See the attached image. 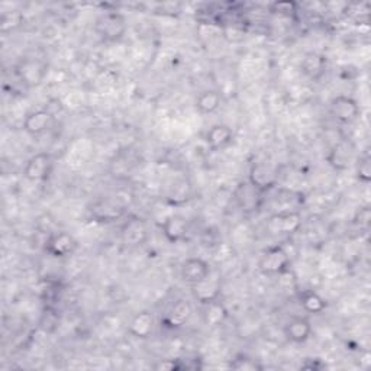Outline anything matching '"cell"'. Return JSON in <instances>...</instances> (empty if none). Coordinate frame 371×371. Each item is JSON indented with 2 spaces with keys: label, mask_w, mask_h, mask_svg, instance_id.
I'll use <instances>...</instances> for the list:
<instances>
[{
  "label": "cell",
  "mask_w": 371,
  "mask_h": 371,
  "mask_svg": "<svg viewBox=\"0 0 371 371\" xmlns=\"http://www.w3.org/2000/svg\"><path fill=\"white\" fill-rule=\"evenodd\" d=\"M96 34L106 42H118L127 34V18L119 12H106L101 15L94 25Z\"/></svg>",
  "instance_id": "cell-1"
},
{
  "label": "cell",
  "mask_w": 371,
  "mask_h": 371,
  "mask_svg": "<svg viewBox=\"0 0 371 371\" xmlns=\"http://www.w3.org/2000/svg\"><path fill=\"white\" fill-rule=\"evenodd\" d=\"M258 265L264 275L282 276L290 270V257L283 245H273L263 251Z\"/></svg>",
  "instance_id": "cell-2"
},
{
  "label": "cell",
  "mask_w": 371,
  "mask_h": 371,
  "mask_svg": "<svg viewBox=\"0 0 371 371\" xmlns=\"http://www.w3.org/2000/svg\"><path fill=\"white\" fill-rule=\"evenodd\" d=\"M265 227L271 235H290L301 229L302 215L298 210L279 212L268 218Z\"/></svg>",
  "instance_id": "cell-3"
},
{
  "label": "cell",
  "mask_w": 371,
  "mask_h": 371,
  "mask_svg": "<svg viewBox=\"0 0 371 371\" xmlns=\"http://www.w3.org/2000/svg\"><path fill=\"white\" fill-rule=\"evenodd\" d=\"M249 182L261 193H265L277 184L279 168L267 161L254 163L250 168Z\"/></svg>",
  "instance_id": "cell-4"
},
{
  "label": "cell",
  "mask_w": 371,
  "mask_h": 371,
  "mask_svg": "<svg viewBox=\"0 0 371 371\" xmlns=\"http://www.w3.org/2000/svg\"><path fill=\"white\" fill-rule=\"evenodd\" d=\"M77 241L71 234L65 231H57L48 235L44 249L46 254L54 258H67L77 250Z\"/></svg>",
  "instance_id": "cell-5"
},
{
  "label": "cell",
  "mask_w": 371,
  "mask_h": 371,
  "mask_svg": "<svg viewBox=\"0 0 371 371\" xmlns=\"http://www.w3.org/2000/svg\"><path fill=\"white\" fill-rule=\"evenodd\" d=\"M329 111H331V115L338 122L345 123V125L354 123L361 116V108L357 103L356 99L350 96H344V94L332 99L329 103Z\"/></svg>",
  "instance_id": "cell-6"
},
{
  "label": "cell",
  "mask_w": 371,
  "mask_h": 371,
  "mask_svg": "<svg viewBox=\"0 0 371 371\" xmlns=\"http://www.w3.org/2000/svg\"><path fill=\"white\" fill-rule=\"evenodd\" d=\"M191 315H193L191 303L186 299H179L165 310L161 319V324L164 328L171 329V331L180 329L189 322Z\"/></svg>",
  "instance_id": "cell-7"
},
{
  "label": "cell",
  "mask_w": 371,
  "mask_h": 371,
  "mask_svg": "<svg viewBox=\"0 0 371 371\" xmlns=\"http://www.w3.org/2000/svg\"><path fill=\"white\" fill-rule=\"evenodd\" d=\"M54 167L53 157L48 153H38L32 156L25 165L23 176L30 182H45L51 176V171Z\"/></svg>",
  "instance_id": "cell-8"
},
{
  "label": "cell",
  "mask_w": 371,
  "mask_h": 371,
  "mask_svg": "<svg viewBox=\"0 0 371 371\" xmlns=\"http://www.w3.org/2000/svg\"><path fill=\"white\" fill-rule=\"evenodd\" d=\"M220 289H222L220 276L218 273H213V271L201 283L190 286L194 301H197L201 305H206L209 302L218 301L220 296Z\"/></svg>",
  "instance_id": "cell-9"
},
{
  "label": "cell",
  "mask_w": 371,
  "mask_h": 371,
  "mask_svg": "<svg viewBox=\"0 0 371 371\" xmlns=\"http://www.w3.org/2000/svg\"><path fill=\"white\" fill-rule=\"evenodd\" d=\"M89 210L92 218L101 224H111V222L125 216V208L113 199H99Z\"/></svg>",
  "instance_id": "cell-10"
},
{
  "label": "cell",
  "mask_w": 371,
  "mask_h": 371,
  "mask_svg": "<svg viewBox=\"0 0 371 371\" xmlns=\"http://www.w3.org/2000/svg\"><path fill=\"white\" fill-rule=\"evenodd\" d=\"M210 273H212V268H210L209 263L205 261L203 258H197V257L187 258L186 261H183V264L180 267L182 280L184 283H187L189 286L201 283Z\"/></svg>",
  "instance_id": "cell-11"
},
{
  "label": "cell",
  "mask_w": 371,
  "mask_h": 371,
  "mask_svg": "<svg viewBox=\"0 0 371 371\" xmlns=\"http://www.w3.org/2000/svg\"><path fill=\"white\" fill-rule=\"evenodd\" d=\"M235 201L241 210L250 213V212H257L263 203V194L258 189H256L249 180L242 182L238 184L235 189Z\"/></svg>",
  "instance_id": "cell-12"
},
{
  "label": "cell",
  "mask_w": 371,
  "mask_h": 371,
  "mask_svg": "<svg viewBox=\"0 0 371 371\" xmlns=\"http://www.w3.org/2000/svg\"><path fill=\"white\" fill-rule=\"evenodd\" d=\"M122 242L128 246H139L148 238V227L145 220L138 216H131L120 229Z\"/></svg>",
  "instance_id": "cell-13"
},
{
  "label": "cell",
  "mask_w": 371,
  "mask_h": 371,
  "mask_svg": "<svg viewBox=\"0 0 371 371\" xmlns=\"http://www.w3.org/2000/svg\"><path fill=\"white\" fill-rule=\"evenodd\" d=\"M161 231L168 242L177 244L180 241H184L189 234V220L179 213L170 215L161 224Z\"/></svg>",
  "instance_id": "cell-14"
},
{
  "label": "cell",
  "mask_w": 371,
  "mask_h": 371,
  "mask_svg": "<svg viewBox=\"0 0 371 371\" xmlns=\"http://www.w3.org/2000/svg\"><path fill=\"white\" fill-rule=\"evenodd\" d=\"M284 335L293 344H303L312 335V324L305 316H293L284 325Z\"/></svg>",
  "instance_id": "cell-15"
},
{
  "label": "cell",
  "mask_w": 371,
  "mask_h": 371,
  "mask_svg": "<svg viewBox=\"0 0 371 371\" xmlns=\"http://www.w3.org/2000/svg\"><path fill=\"white\" fill-rule=\"evenodd\" d=\"M205 139L212 151H222L234 142L235 135L234 131L228 125H225V123H216V125L209 128Z\"/></svg>",
  "instance_id": "cell-16"
},
{
  "label": "cell",
  "mask_w": 371,
  "mask_h": 371,
  "mask_svg": "<svg viewBox=\"0 0 371 371\" xmlns=\"http://www.w3.org/2000/svg\"><path fill=\"white\" fill-rule=\"evenodd\" d=\"M327 65H328L327 57L319 53H315V51L305 54V57L301 61L302 73L313 82H317L325 76Z\"/></svg>",
  "instance_id": "cell-17"
},
{
  "label": "cell",
  "mask_w": 371,
  "mask_h": 371,
  "mask_svg": "<svg viewBox=\"0 0 371 371\" xmlns=\"http://www.w3.org/2000/svg\"><path fill=\"white\" fill-rule=\"evenodd\" d=\"M53 120H54V116L44 108V109L31 112L27 118H25L23 130L25 132L32 137H38L51 127Z\"/></svg>",
  "instance_id": "cell-18"
},
{
  "label": "cell",
  "mask_w": 371,
  "mask_h": 371,
  "mask_svg": "<svg viewBox=\"0 0 371 371\" xmlns=\"http://www.w3.org/2000/svg\"><path fill=\"white\" fill-rule=\"evenodd\" d=\"M156 325V317L151 312L142 310L138 312L130 324V334L135 338L139 339H146L148 337H151Z\"/></svg>",
  "instance_id": "cell-19"
},
{
  "label": "cell",
  "mask_w": 371,
  "mask_h": 371,
  "mask_svg": "<svg viewBox=\"0 0 371 371\" xmlns=\"http://www.w3.org/2000/svg\"><path fill=\"white\" fill-rule=\"evenodd\" d=\"M202 306H203V310H202L203 322L205 325L210 328L220 327L228 319V309L225 308L224 303L219 302V299L209 302L206 305H202Z\"/></svg>",
  "instance_id": "cell-20"
},
{
  "label": "cell",
  "mask_w": 371,
  "mask_h": 371,
  "mask_svg": "<svg viewBox=\"0 0 371 371\" xmlns=\"http://www.w3.org/2000/svg\"><path fill=\"white\" fill-rule=\"evenodd\" d=\"M222 103V96L218 90H203L196 97V109L203 115L215 113Z\"/></svg>",
  "instance_id": "cell-21"
},
{
  "label": "cell",
  "mask_w": 371,
  "mask_h": 371,
  "mask_svg": "<svg viewBox=\"0 0 371 371\" xmlns=\"http://www.w3.org/2000/svg\"><path fill=\"white\" fill-rule=\"evenodd\" d=\"M299 302L308 313L319 315L327 309V301L315 290H303L299 293Z\"/></svg>",
  "instance_id": "cell-22"
},
{
  "label": "cell",
  "mask_w": 371,
  "mask_h": 371,
  "mask_svg": "<svg viewBox=\"0 0 371 371\" xmlns=\"http://www.w3.org/2000/svg\"><path fill=\"white\" fill-rule=\"evenodd\" d=\"M351 160V148H348L344 142L337 144L328 157V161L331 165H334L337 170H344L348 167V163Z\"/></svg>",
  "instance_id": "cell-23"
},
{
  "label": "cell",
  "mask_w": 371,
  "mask_h": 371,
  "mask_svg": "<svg viewBox=\"0 0 371 371\" xmlns=\"http://www.w3.org/2000/svg\"><path fill=\"white\" fill-rule=\"evenodd\" d=\"M270 12L279 16L296 19L299 13V6L296 2H290V0H287V2H275L270 5Z\"/></svg>",
  "instance_id": "cell-24"
},
{
  "label": "cell",
  "mask_w": 371,
  "mask_h": 371,
  "mask_svg": "<svg viewBox=\"0 0 371 371\" xmlns=\"http://www.w3.org/2000/svg\"><path fill=\"white\" fill-rule=\"evenodd\" d=\"M60 324V319H58V313L53 306H46L44 313H42V319H41V328L45 332H54L56 328Z\"/></svg>",
  "instance_id": "cell-25"
},
{
  "label": "cell",
  "mask_w": 371,
  "mask_h": 371,
  "mask_svg": "<svg viewBox=\"0 0 371 371\" xmlns=\"http://www.w3.org/2000/svg\"><path fill=\"white\" fill-rule=\"evenodd\" d=\"M357 179L363 183L371 180V157L368 153H364L357 163Z\"/></svg>",
  "instance_id": "cell-26"
},
{
  "label": "cell",
  "mask_w": 371,
  "mask_h": 371,
  "mask_svg": "<svg viewBox=\"0 0 371 371\" xmlns=\"http://www.w3.org/2000/svg\"><path fill=\"white\" fill-rule=\"evenodd\" d=\"M189 193H190V186L186 183V180H182V182H179V183L175 186V189H172L171 196H170V199H171L172 203H180L179 199H182V202L189 199V197H187Z\"/></svg>",
  "instance_id": "cell-27"
},
{
  "label": "cell",
  "mask_w": 371,
  "mask_h": 371,
  "mask_svg": "<svg viewBox=\"0 0 371 371\" xmlns=\"http://www.w3.org/2000/svg\"><path fill=\"white\" fill-rule=\"evenodd\" d=\"M231 368L234 370H260L261 365H258L256 363V360H251L249 357H245V356H239L237 357L231 364H229Z\"/></svg>",
  "instance_id": "cell-28"
},
{
  "label": "cell",
  "mask_w": 371,
  "mask_h": 371,
  "mask_svg": "<svg viewBox=\"0 0 371 371\" xmlns=\"http://www.w3.org/2000/svg\"><path fill=\"white\" fill-rule=\"evenodd\" d=\"M370 219H371V213H370V209L365 206V208H361L358 210L357 218H356V222H357V224H360V228L368 229V227H370Z\"/></svg>",
  "instance_id": "cell-29"
},
{
  "label": "cell",
  "mask_w": 371,
  "mask_h": 371,
  "mask_svg": "<svg viewBox=\"0 0 371 371\" xmlns=\"http://www.w3.org/2000/svg\"><path fill=\"white\" fill-rule=\"evenodd\" d=\"M313 360L315 361L310 365L309 364H303L302 367L308 368V370H324V368H327V364L320 361V358H313Z\"/></svg>",
  "instance_id": "cell-30"
}]
</instances>
